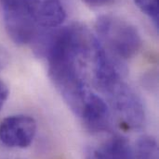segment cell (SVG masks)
I'll list each match as a JSON object with an SVG mask.
<instances>
[{
    "label": "cell",
    "mask_w": 159,
    "mask_h": 159,
    "mask_svg": "<svg viewBox=\"0 0 159 159\" xmlns=\"http://www.w3.org/2000/svg\"><path fill=\"white\" fill-rule=\"evenodd\" d=\"M99 41L111 53L122 59L134 57L142 46L138 30L127 20L114 15H102L95 23Z\"/></svg>",
    "instance_id": "obj_1"
},
{
    "label": "cell",
    "mask_w": 159,
    "mask_h": 159,
    "mask_svg": "<svg viewBox=\"0 0 159 159\" xmlns=\"http://www.w3.org/2000/svg\"><path fill=\"white\" fill-rule=\"evenodd\" d=\"M127 129H140L145 122V110L137 93L121 78L102 89Z\"/></svg>",
    "instance_id": "obj_2"
},
{
    "label": "cell",
    "mask_w": 159,
    "mask_h": 159,
    "mask_svg": "<svg viewBox=\"0 0 159 159\" xmlns=\"http://www.w3.org/2000/svg\"><path fill=\"white\" fill-rule=\"evenodd\" d=\"M0 9L6 31L15 43H32L38 34L27 0H0Z\"/></svg>",
    "instance_id": "obj_3"
},
{
    "label": "cell",
    "mask_w": 159,
    "mask_h": 159,
    "mask_svg": "<svg viewBox=\"0 0 159 159\" xmlns=\"http://www.w3.org/2000/svg\"><path fill=\"white\" fill-rule=\"evenodd\" d=\"M37 132L36 120L25 115L10 116L0 124V141L11 148H26Z\"/></svg>",
    "instance_id": "obj_4"
},
{
    "label": "cell",
    "mask_w": 159,
    "mask_h": 159,
    "mask_svg": "<svg viewBox=\"0 0 159 159\" xmlns=\"http://www.w3.org/2000/svg\"><path fill=\"white\" fill-rule=\"evenodd\" d=\"M78 118L92 133L105 132L111 128V113L106 102L93 93L87 95Z\"/></svg>",
    "instance_id": "obj_5"
},
{
    "label": "cell",
    "mask_w": 159,
    "mask_h": 159,
    "mask_svg": "<svg viewBox=\"0 0 159 159\" xmlns=\"http://www.w3.org/2000/svg\"><path fill=\"white\" fill-rule=\"evenodd\" d=\"M32 16L38 27L56 28L66 17L61 0H27Z\"/></svg>",
    "instance_id": "obj_6"
},
{
    "label": "cell",
    "mask_w": 159,
    "mask_h": 159,
    "mask_svg": "<svg viewBox=\"0 0 159 159\" xmlns=\"http://www.w3.org/2000/svg\"><path fill=\"white\" fill-rule=\"evenodd\" d=\"M87 159H135V157L125 138L114 136L101 147L89 149Z\"/></svg>",
    "instance_id": "obj_7"
},
{
    "label": "cell",
    "mask_w": 159,
    "mask_h": 159,
    "mask_svg": "<svg viewBox=\"0 0 159 159\" xmlns=\"http://www.w3.org/2000/svg\"><path fill=\"white\" fill-rule=\"evenodd\" d=\"M135 159H158V145L151 136H142L137 142Z\"/></svg>",
    "instance_id": "obj_8"
},
{
    "label": "cell",
    "mask_w": 159,
    "mask_h": 159,
    "mask_svg": "<svg viewBox=\"0 0 159 159\" xmlns=\"http://www.w3.org/2000/svg\"><path fill=\"white\" fill-rule=\"evenodd\" d=\"M135 3L139 8L152 19L157 25L158 24V0H135Z\"/></svg>",
    "instance_id": "obj_9"
},
{
    "label": "cell",
    "mask_w": 159,
    "mask_h": 159,
    "mask_svg": "<svg viewBox=\"0 0 159 159\" xmlns=\"http://www.w3.org/2000/svg\"><path fill=\"white\" fill-rule=\"evenodd\" d=\"M8 96V89L4 81L0 80V109L4 106L7 98Z\"/></svg>",
    "instance_id": "obj_10"
},
{
    "label": "cell",
    "mask_w": 159,
    "mask_h": 159,
    "mask_svg": "<svg viewBox=\"0 0 159 159\" xmlns=\"http://www.w3.org/2000/svg\"><path fill=\"white\" fill-rule=\"evenodd\" d=\"M82 1L91 7H102L112 3L114 0H82Z\"/></svg>",
    "instance_id": "obj_11"
},
{
    "label": "cell",
    "mask_w": 159,
    "mask_h": 159,
    "mask_svg": "<svg viewBox=\"0 0 159 159\" xmlns=\"http://www.w3.org/2000/svg\"><path fill=\"white\" fill-rule=\"evenodd\" d=\"M7 63V56L3 51V49H0V70L3 69Z\"/></svg>",
    "instance_id": "obj_12"
}]
</instances>
